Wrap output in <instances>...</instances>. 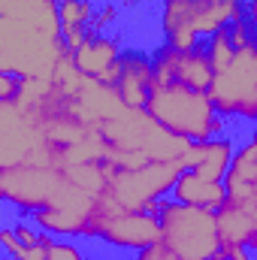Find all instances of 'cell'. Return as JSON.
<instances>
[{
	"label": "cell",
	"mask_w": 257,
	"mask_h": 260,
	"mask_svg": "<svg viewBox=\"0 0 257 260\" xmlns=\"http://www.w3.org/2000/svg\"><path fill=\"white\" fill-rule=\"evenodd\" d=\"M145 112L160 124L164 130L191 139V142H206L215 136H224L227 121L215 109L209 91H200L182 82H154Z\"/></svg>",
	"instance_id": "cell-1"
},
{
	"label": "cell",
	"mask_w": 257,
	"mask_h": 260,
	"mask_svg": "<svg viewBox=\"0 0 257 260\" xmlns=\"http://www.w3.org/2000/svg\"><path fill=\"white\" fill-rule=\"evenodd\" d=\"M148 212L160 218V245H167L173 254L185 260H212L221 251L218 212L179 203L173 197L154 200Z\"/></svg>",
	"instance_id": "cell-2"
},
{
	"label": "cell",
	"mask_w": 257,
	"mask_h": 260,
	"mask_svg": "<svg viewBox=\"0 0 257 260\" xmlns=\"http://www.w3.org/2000/svg\"><path fill=\"white\" fill-rule=\"evenodd\" d=\"M245 18V0H160V37L185 52Z\"/></svg>",
	"instance_id": "cell-3"
},
{
	"label": "cell",
	"mask_w": 257,
	"mask_h": 260,
	"mask_svg": "<svg viewBox=\"0 0 257 260\" xmlns=\"http://www.w3.org/2000/svg\"><path fill=\"white\" fill-rule=\"evenodd\" d=\"M85 236H97L118 251H145L160 242V218L154 212L124 209L109 197H97L91 224Z\"/></svg>",
	"instance_id": "cell-4"
},
{
	"label": "cell",
	"mask_w": 257,
	"mask_h": 260,
	"mask_svg": "<svg viewBox=\"0 0 257 260\" xmlns=\"http://www.w3.org/2000/svg\"><path fill=\"white\" fill-rule=\"evenodd\" d=\"M209 97L224 118H245L257 124V40L236 49L233 64L215 73Z\"/></svg>",
	"instance_id": "cell-5"
},
{
	"label": "cell",
	"mask_w": 257,
	"mask_h": 260,
	"mask_svg": "<svg viewBox=\"0 0 257 260\" xmlns=\"http://www.w3.org/2000/svg\"><path fill=\"white\" fill-rule=\"evenodd\" d=\"M182 173H185V157L182 160H148L136 170H118L106 188V197L124 209L148 212L154 200L173 194Z\"/></svg>",
	"instance_id": "cell-6"
},
{
	"label": "cell",
	"mask_w": 257,
	"mask_h": 260,
	"mask_svg": "<svg viewBox=\"0 0 257 260\" xmlns=\"http://www.w3.org/2000/svg\"><path fill=\"white\" fill-rule=\"evenodd\" d=\"M67 191V176L61 167H0V197L18 212H40L55 206Z\"/></svg>",
	"instance_id": "cell-7"
},
{
	"label": "cell",
	"mask_w": 257,
	"mask_h": 260,
	"mask_svg": "<svg viewBox=\"0 0 257 260\" xmlns=\"http://www.w3.org/2000/svg\"><path fill=\"white\" fill-rule=\"evenodd\" d=\"M151 67H154V82H182V85H191L200 91H209V85L215 79L206 43H197L194 49H185V52L160 43L151 52Z\"/></svg>",
	"instance_id": "cell-8"
},
{
	"label": "cell",
	"mask_w": 257,
	"mask_h": 260,
	"mask_svg": "<svg viewBox=\"0 0 257 260\" xmlns=\"http://www.w3.org/2000/svg\"><path fill=\"white\" fill-rule=\"evenodd\" d=\"M70 55H73V64L88 79H97V82L112 85V88L118 85L121 58H124V49H121L118 37H112V34H88L85 43Z\"/></svg>",
	"instance_id": "cell-9"
},
{
	"label": "cell",
	"mask_w": 257,
	"mask_h": 260,
	"mask_svg": "<svg viewBox=\"0 0 257 260\" xmlns=\"http://www.w3.org/2000/svg\"><path fill=\"white\" fill-rule=\"evenodd\" d=\"M154 88V67H151V52L142 49H127L121 58V76H118V97L124 100L127 109H145L148 94Z\"/></svg>",
	"instance_id": "cell-10"
},
{
	"label": "cell",
	"mask_w": 257,
	"mask_h": 260,
	"mask_svg": "<svg viewBox=\"0 0 257 260\" xmlns=\"http://www.w3.org/2000/svg\"><path fill=\"white\" fill-rule=\"evenodd\" d=\"M218 233H221V245L251 248V242L257 236V197L227 200L218 209Z\"/></svg>",
	"instance_id": "cell-11"
},
{
	"label": "cell",
	"mask_w": 257,
	"mask_h": 260,
	"mask_svg": "<svg viewBox=\"0 0 257 260\" xmlns=\"http://www.w3.org/2000/svg\"><path fill=\"white\" fill-rule=\"evenodd\" d=\"M233 154H236V142L227 139V136H215V139H206V142H194L185 154V170H194L206 179H215V182H224L230 164H233Z\"/></svg>",
	"instance_id": "cell-12"
},
{
	"label": "cell",
	"mask_w": 257,
	"mask_h": 260,
	"mask_svg": "<svg viewBox=\"0 0 257 260\" xmlns=\"http://www.w3.org/2000/svg\"><path fill=\"white\" fill-rule=\"evenodd\" d=\"M94 206H97V200L88 203V206H49V209L34 212L30 218H34V224L43 233H52L58 239H73V236H85L88 233Z\"/></svg>",
	"instance_id": "cell-13"
},
{
	"label": "cell",
	"mask_w": 257,
	"mask_h": 260,
	"mask_svg": "<svg viewBox=\"0 0 257 260\" xmlns=\"http://www.w3.org/2000/svg\"><path fill=\"white\" fill-rule=\"evenodd\" d=\"M170 197L179 203H188V206H203V209L218 212L227 203V188H224V182H215V179H206L194 170H185Z\"/></svg>",
	"instance_id": "cell-14"
},
{
	"label": "cell",
	"mask_w": 257,
	"mask_h": 260,
	"mask_svg": "<svg viewBox=\"0 0 257 260\" xmlns=\"http://www.w3.org/2000/svg\"><path fill=\"white\" fill-rule=\"evenodd\" d=\"M227 200H251L257 197V145L242 142L233 154V164L224 176Z\"/></svg>",
	"instance_id": "cell-15"
},
{
	"label": "cell",
	"mask_w": 257,
	"mask_h": 260,
	"mask_svg": "<svg viewBox=\"0 0 257 260\" xmlns=\"http://www.w3.org/2000/svg\"><path fill=\"white\" fill-rule=\"evenodd\" d=\"M97 3L94 0H58V18H61V37L70 52H76L85 37L91 34Z\"/></svg>",
	"instance_id": "cell-16"
},
{
	"label": "cell",
	"mask_w": 257,
	"mask_h": 260,
	"mask_svg": "<svg viewBox=\"0 0 257 260\" xmlns=\"http://www.w3.org/2000/svg\"><path fill=\"white\" fill-rule=\"evenodd\" d=\"M203 43H206V52H209V61H212V70H215V73H221V70H227V67L233 64L236 46H233V40H230V27L212 34V37L203 40Z\"/></svg>",
	"instance_id": "cell-17"
},
{
	"label": "cell",
	"mask_w": 257,
	"mask_h": 260,
	"mask_svg": "<svg viewBox=\"0 0 257 260\" xmlns=\"http://www.w3.org/2000/svg\"><path fill=\"white\" fill-rule=\"evenodd\" d=\"M118 15H121V9L115 6V3H100L97 6V12H94V21H91V34H106L115 21H118Z\"/></svg>",
	"instance_id": "cell-18"
},
{
	"label": "cell",
	"mask_w": 257,
	"mask_h": 260,
	"mask_svg": "<svg viewBox=\"0 0 257 260\" xmlns=\"http://www.w3.org/2000/svg\"><path fill=\"white\" fill-rule=\"evenodd\" d=\"M55 239H58V236H52V233H40V242L24 245V248H21L12 260H49V251H52Z\"/></svg>",
	"instance_id": "cell-19"
},
{
	"label": "cell",
	"mask_w": 257,
	"mask_h": 260,
	"mask_svg": "<svg viewBox=\"0 0 257 260\" xmlns=\"http://www.w3.org/2000/svg\"><path fill=\"white\" fill-rule=\"evenodd\" d=\"M49 260H88V257L73 239H55V245L49 251Z\"/></svg>",
	"instance_id": "cell-20"
},
{
	"label": "cell",
	"mask_w": 257,
	"mask_h": 260,
	"mask_svg": "<svg viewBox=\"0 0 257 260\" xmlns=\"http://www.w3.org/2000/svg\"><path fill=\"white\" fill-rule=\"evenodd\" d=\"M230 40H233L236 49H245V46L254 43L257 37H254V30H251V24H248V18H236L230 24Z\"/></svg>",
	"instance_id": "cell-21"
},
{
	"label": "cell",
	"mask_w": 257,
	"mask_h": 260,
	"mask_svg": "<svg viewBox=\"0 0 257 260\" xmlns=\"http://www.w3.org/2000/svg\"><path fill=\"white\" fill-rule=\"evenodd\" d=\"M21 91V76L15 73H0V103H12Z\"/></svg>",
	"instance_id": "cell-22"
},
{
	"label": "cell",
	"mask_w": 257,
	"mask_h": 260,
	"mask_svg": "<svg viewBox=\"0 0 257 260\" xmlns=\"http://www.w3.org/2000/svg\"><path fill=\"white\" fill-rule=\"evenodd\" d=\"M133 260H185V257H179V254H173L167 245H151V248H145V251H136L133 254Z\"/></svg>",
	"instance_id": "cell-23"
},
{
	"label": "cell",
	"mask_w": 257,
	"mask_h": 260,
	"mask_svg": "<svg viewBox=\"0 0 257 260\" xmlns=\"http://www.w3.org/2000/svg\"><path fill=\"white\" fill-rule=\"evenodd\" d=\"M12 230H15L18 242H24V245H34V242H40V233H43V230L30 227L27 221H18V224H12Z\"/></svg>",
	"instance_id": "cell-24"
},
{
	"label": "cell",
	"mask_w": 257,
	"mask_h": 260,
	"mask_svg": "<svg viewBox=\"0 0 257 260\" xmlns=\"http://www.w3.org/2000/svg\"><path fill=\"white\" fill-rule=\"evenodd\" d=\"M245 18H248V24L257 37V0H245Z\"/></svg>",
	"instance_id": "cell-25"
},
{
	"label": "cell",
	"mask_w": 257,
	"mask_h": 260,
	"mask_svg": "<svg viewBox=\"0 0 257 260\" xmlns=\"http://www.w3.org/2000/svg\"><path fill=\"white\" fill-rule=\"evenodd\" d=\"M212 260H230V257H224V254L218 251V254H215V257H212ZM245 260H257V254H251V257H245Z\"/></svg>",
	"instance_id": "cell-26"
},
{
	"label": "cell",
	"mask_w": 257,
	"mask_h": 260,
	"mask_svg": "<svg viewBox=\"0 0 257 260\" xmlns=\"http://www.w3.org/2000/svg\"><path fill=\"white\" fill-rule=\"evenodd\" d=\"M248 142H254V145H257V127L251 130V136H248Z\"/></svg>",
	"instance_id": "cell-27"
},
{
	"label": "cell",
	"mask_w": 257,
	"mask_h": 260,
	"mask_svg": "<svg viewBox=\"0 0 257 260\" xmlns=\"http://www.w3.org/2000/svg\"><path fill=\"white\" fill-rule=\"evenodd\" d=\"M88 260H91V257H88Z\"/></svg>",
	"instance_id": "cell-28"
}]
</instances>
